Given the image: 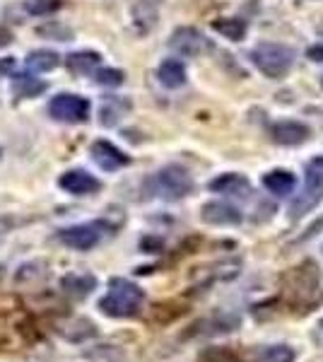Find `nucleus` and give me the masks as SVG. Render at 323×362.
Listing matches in <instances>:
<instances>
[{
	"mask_svg": "<svg viewBox=\"0 0 323 362\" xmlns=\"http://www.w3.org/2000/svg\"><path fill=\"white\" fill-rule=\"evenodd\" d=\"M307 58H311L314 63H323V44L311 46V49L307 51Z\"/></svg>",
	"mask_w": 323,
	"mask_h": 362,
	"instance_id": "cd10ccee",
	"label": "nucleus"
},
{
	"mask_svg": "<svg viewBox=\"0 0 323 362\" xmlns=\"http://www.w3.org/2000/svg\"><path fill=\"white\" fill-rule=\"evenodd\" d=\"M201 220L213 227H234L242 223L244 218L239 213V208L229 206L225 201H210L201 208Z\"/></svg>",
	"mask_w": 323,
	"mask_h": 362,
	"instance_id": "f8f14e48",
	"label": "nucleus"
},
{
	"mask_svg": "<svg viewBox=\"0 0 323 362\" xmlns=\"http://www.w3.org/2000/svg\"><path fill=\"white\" fill-rule=\"evenodd\" d=\"M99 63H102V56H99L97 51H75V54L66 56V66L70 73H75V75L97 73Z\"/></svg>",
	"mask_w": 323,
	"mask_h": 362,
	"instance_id": "6ab92c4d",
	"label": "nucleus"
},
{
	"mask_svg": "<svg viewBox=\"0 0 323 362\" xmlns=\"http://www.w3.org/2000/svg\"><path fill=\"white\" fill-rule=\"evenodd\" d=\"M321 85H323V78H321Z\"/></svg>",
	"mask_w": 323,
	"mask_h": 362,
	"instance_id": "2f4dec72",
	"label": "nucleus"
},
{
	"mask_svg": "<svg viewBox=\"0 0 323 362\" xmlns=\"http://www.w3.org/2000/svg\"><path fill=\"white\" fill-rule=\"evenodd\" d=\"M321 251H323V244H321Z\"/></svg>",
	"mask_w": 323,
	"mask_h": 362,
	"instance_id": "473e14b6",
	"label": "nucleus"
},
{
	"mask_svg": "<svg viewBox=\"0 0 323 362\" xmlns=\"http://www.w3.org/2000/svg\"><path fill=\"white\" fill-rule=\"evenodd\" d=\"M15 70V58L8 56V58H0V78H8L10 73Z\"/></svg>",
	"mask_w": 323,
	"mask_h": 362,
	"instance_id": "bb28decb",
	"label": "nucleus"
},
{
	"mask_svg": "<svg viewBox=\"0 0 323 362\" xmlns=\"http://www.w3.org/2000/svg\"><path fill=\"white\" fill-rule=\"evenodd\" d=\"M95 83L102 87H119L126 83V73L119 68H99L95 73Z\"/></svg>",
	"mask_w": 323,
	"mask_h": 362,
	"instance_id": "393cba45",
	"label": "nucleus"
},
{
	"mask_svg": "<svg viewBox=\"0 0 323 362\" xmlns=\"http://www.w3.org/2000/svg\"><path fill=\"white\" fill-rule=\"evenodd\" d=\"M90 155L97 162V167L104 169V172H119L121 167H126L131 162V157L121 148H116L111 140H95L90 148Z\"/></svg>",
	"mask_w": 323,
	"mask_h": 362,
	"instance_id": "9b49d317",
	"label": "nucleus"
},
{
	"mask_svg": "<svg viewBox=\"0 0 323 362\" xmlns=\"http://www.w3.org/2000/svg\"><path fill=\"white\" fill-rule=\"evenodd\" d=\"M90 99L73 95V92H61L49 102V116L58 124H85L90 119Z\"/></svg>",
	"mask_w": 323,
	"mask_h": 362,
	"instance_id": "39448f33",
	"label": "nucleus"
},
{
	"mask_svg": "<svg viewBox=\"0 0 323 362\" xmlns=\"http://www.w3.org/2000/svg\"><path fill=\"white\" fill-rule=\"evenodd\" d=\"M314 341L323 348V319L319 321V326H316V331H314Z\"/></svg>",
	"mask_w": 323,
	"mask_h": 362,
	"instance_id": "c756f323",
	"label": "nucleus"
},
{
	"mask_svg": "<svg viewBox=\"0 0 323 362\" xmlns=\"http://www.w3.org/2000/svg\"><path fill=\"white\" fill-rule=\"evenodd\" d=\"M323 201V167L311 162L307 169V177H304V189L290 206V218L302 220L304 215L311 213L319 203Z\"/></svg>",
	"mask_w": 323,
	"mask_h": 362,
	"instance_id": "0eeeda50",
	"label": "nucleus"
},
{
	"mask_svg": "<svg viewBox=\"0 0 323 362\" xmlns=\"http://www.w3.org/2000/svg\"><path fill=\"white\" fill-rule=\"evenodd\" d=\"M157 80H160L167 90H179V87L186 85V66L179 58H167V61H162L160 68H157Z\"/></svg>",
	"mask_w": 323,
	"mask_h": 362,
	"instance_id": "f3484780",
	"label": "nucleus"
},
{
	"mask_svg": "<svg viewBox=\"0 0 323 362\" xmlns=\"http://www.w3.org/2000/svg\"><path fill=\"white\" fill-rule=\"evenodd\" d=\"M131 112V99L126 97H104L102 107H99V124L102 126H116L119 121Z\"/></svg>",
	"mask_w": 323,
	"mask_h": 362,
	"instance_id": "dca6fc26",
	"label": "nucleus"
},
{
	"mask_svg": "<svg viewBox=\"0 0 323 362\" xmlns=\"http://www.w3.org/2000/svg\"><path fill=\"white\" fill-rule=\"evenodd\" d=\"M44 90H46V83L39 78H34L32 73L15 75L13 78V92H15V97H20V99H34V97H39Z\"/></svg>",
	"mask_w": 323,
	"mask_h": 362,
	"instance_id": "412c9836",
	"label": "nucleus"
},
{
	"mask_svg": "<svg viewBox=\"0 0 323 362\" xmlns=\"http://www.w3.org/2000/svg\"><path fill=\"white\" fill-rule=\"evenodd\" d=\"M314 165H319V167H323V157H319V160H314Z\"/></svg>",
	"mask_w": 323,
	"mask_h": 362,
	"instance_id": "7c9ffc66",
	"label": "nucleus"
},
{
	"mask_svg": "<svg viewBox=\"0 0 323 362\" xmlns=\"http://www.w3.org/2000/svg\"><path fill=\"white\" fill-rule=\"evenodd\" d=\"M210 191L215 194H225V196H249L251 194V184L244 174H237V172H227V174H220L210 181Z\"/></svg>",
	"mask_w": 323,
	"mask_h": 362,
	"instance_id": "4468645a",
	"label": "nucleus"
},
{
	"mask_svg": "<svg viewBox=\"0 0 323 362\" xmlns=\"http://www.w3.org/2000/svg\"><path fill=\"white\" fill-rule=\"evenodd\" d=\"M111 232L114 227L97 220V223H80V225H70V227H63L58 230V242L66 244L68 249H75V251H90L95 249L99 242H102L104 232Z\"/></svg>",
	"mask_w": 323,
	"mask_h": 362,
	"instance_id": "423d86ee",
	"label": "nucleus"
},
{
	"mask_svg": "<svg viewBox=\"0 0 323 362\" xmlns=\"http://www.w3.org/2000/svg\"><path fill=\"white\" fill-rule=\"evenodd\" d=\"M8 44H13V32H10V29H5V27H0V49H3V46H8Z\"/></svg>",
	"mask_w": 323,
	"mask_h": 362,
	"instance_id": "c85d7f7f",
	"label": "nucleus"
},
{
	"mask_svg": "<svg viewBox=\"0 0 323 362\" xmlns=\"http://www.w3.org/2000/svg\"><path fill=\"white\" fill-rule=\"evenodd\" d=\"M263 186H266L273 196L285 198L295 191L297 179H295V174L287 172V169H273V172H268L266 177H263Z\"/></svg>",
	"mask_w": 323,
	"mask_h": 362,
	"instance_id": "a211bd4d",
	"label": "nucleus"
},
{
	"mask_svg": "<svg viewBox=\"0 0 323 362\" xmlns=\"http://www.w3.org/2000/svg\"><path fill=\"white\" fill-rule=\"evenodd\" d=\"M311 136V128L302 121H292V119H285V121H275L270 126V140L278 145H285V148H295V145H302L307 143Z\"/></svg>",
	"mask_w": 323,
	"mask_h": 362,
	"instance_id": "9d476101",
	"label": "nucleus"
},
{
	"mask_svg": "<svg viewBox=\"0 0 323 362\" xmlns=\"http://www.w3.org/2000/svg\"><path fill=\"white\" fill-rule=\"evenodd\" d=\"M58 186L70 196H92L102 189V181L85 169H68L58 177Z\"/></svg>",
	"mask_w": 323,
	"mask_h": 362,
	"instance_id": "1a4fd4ad",
	"label": "nucleus"
},
{
	"mask_svg": "<svg viewBox=\"0 0 323 362\" xmlns=\"http://www.w3.org/2000/svg\"><path fill=\"white\" fill-rule=\"evenodd\" d=\"M0 155H3V150H0Z\"/></svg>",
	"mask_w": 323,
	"mask_h": 362,
	"instance_id": "72a5a7b5",
	"label": "nucleus"
},
{
	"mask_svg": "<svg viewBox=\"0 0 323 362\" xmlns=\"http://www.w3.org/2000/svg\"><path fill=\"white\" fill-rule=\"evenodd\" d=\"M213 29L220 37L229 39V42H242L249 32V25L246 20H239V17H220V20L213 22Z\"/></svg>",
	"mask_w": 323,
	"mask_h": 362,
	"instance_id": "aec40b11",
	"label": "nucleus"
},
{
	"mask_svg": "<svg viewBox=\"0 0 323 362\" xmlns=\"http://www.w3.org/2000/svg\"><path fill=\"white\" fill-rule=\"evenodd\" d=\"M155 3H157V0H155Z\"/></svg>",
	"mask_w": 323,
	"mask_h": 362,
	"instance_id": "f704fd0d",
	"label": "nucleus"
},
{
	"mask_svg": "<svg viewBox=\"0 0 323 362\" xmlns=\"http://www.w3.org/2000/svg\"><path fill=\"white\" fill-rule=\"evenodd\" d=\"M258 362H295V350L290 346H266L258 350Z\"/></svg>",
	"mask_w": 323,
	"mask_h": 362,
	"instance_id": "5701e85b",
	"label": "nucleus"
},
{
	"mask_svg": "<svg viewBox=\"0 0 323 362\" xmlns=\"http://www.w3.org/2000/svg\"><path fill=\"white\" fill-rule=\"evenodd\" d=\"M169 49L179 56L196 58L210 49V42L196 27H179V29H174L172 37H169Z\"/></svg>",
	"mask_w": 323,
	"mask_h": 362,
	"instance_id": "6e6552de",
	"label": "nucleus"
},
{
	"mask_svg": "<svg viewBox=\"0 0 323 362\" xmlns=\"http://www.w3.org/2000/svg\"><path fill=\"white\" fill-rule=\"evenodd\" d=\"M201 362H242V360L229 348H208L205 353H201Z\"/></svg>",
	"mask_w": 323,
	"mask_h": 362,
	"instance_id": "a878e982",
	"label": "nucleus"
},
{
	"mask_svg": "<svg viewBox=\"0 0 323 362\" xmlns=\"http://www.w3.org/2000/svg\"><path fill=\"white\" fill-rule=\"evenodd\" d=\"M239 273H242V261L239 259L217 261V264L198 268V285H201V288H210L213 283H227V280L237 278Z\"/></svg>",
	"mask_w": 323,
	"mask_h": 362,
	"instance_id": "ddd939ff",
	"label": "nucleus"
},
{
	"mask_svg": "<svg viewBox=\"0 0 323 362\" xmlns=\"http://www.w3.org/2000/svg\"><path fill=\"white\" fill-rule=\"evenodd\" d=\"M61 0H27L25 3V10L29 15L34 17H46V15H54L61 10Z\"/></svg>",
	"mask_w": 323,
	"mask_h": 362,
	"instance_id": "b1692460",
	"label": "nucleus"
},
{
	"mask_svg": "<svg viewBox=\"0 0 323 362\" xmlns=\"http://www.w3.org/2000/svg\"><path fill=\"white\" fill-rule=\"evenodd\" d=\"M155 186V194L164 198V201H181L193 191V177L189 174V169L179 167V165H167L152 179Z\"/></svg>",
	"mask_w": 323,
	"mask_h": 362,
	"instance_id": "20e7f679",
	"label": "nucleus"
},
{
	"mask_svg": "<svg viewBox=\"0 0 323 362\" xmlns=\"http://www.w3.org/2000/svg\"><path fill=\"white\" fill-rule=\"evenodd\" d=\"M143 302H145V293L140 285H135L126 278H111L107 295L97 302V307L104 317L131 319L140 312Z\"/></svg>",
	"mask_w": 323,
	"mask_h": 362,
	"instance_id": "f03ea898",
	"label": "nucleus"
},
{
	"mask_svg": "<svg viewBox=\"0 0 323 362\" xmlns=\"http://www.w3.org/2000/svg\"><path fill=\"white\" fill-rule=\"evenodd\" d=\"M61 290L75 300L92 295V290H97V278L92 273H68L61 278Z\"/></svg>",
	"mask_w": 323,
	"mask_h": 362,
	"instance_id": "2eb2a0df",
	"label": "nucleus"
},
{
	"mask_svg": "<svg viewBox=\"0 0 323 362\" xmlns=\"http://www.w3.org/2000/svg\"><path fill=\"white\" fill-rule=\"evenodd\" d=\"M297 54L285 44L263 42L251 51V63L270 80H283L295 66Z\"/></svg>",
	"mask_w": 323,
	"mask_h": 362,
	"instance_id": "7ed1b4c3",
	"label": "nucleus"
},
{
	"mask_svg": "<svg viewBox=\"0 0 323 362\" xmlns=\"http://www.w3.org/2000/svg\"><path fill=\"white\" fill-rule=\"evenodd\" d=\"M280 290L290 307H309L321 290L319 268L314 261H304L295 268H287L280 276Z\"/></svg>",
	"mask_w": 323,
	"mask_h": 362,
	"instance_id": "f257e3e1",
	"label": "nucleus"
},
{
	"mask_svg": "<svg viewBox=\"0 0 323 362\" xmlns=\"http://www.w3.org/2000/svg\"><path fill=\"white\" fill-rule=\"evenodd\" d=\"M58 63H61V56L49 49H37L27 56V68L32 73H51L54 68H58Z\"/></svg>",
	"mask_w": 323,
	"mask_h": 362,
	"instance_id": "4be33fe9",
	"label": "nucleus"
}]
</instances>
